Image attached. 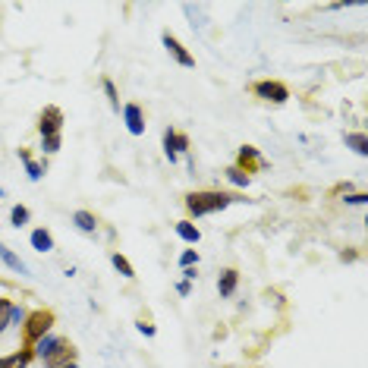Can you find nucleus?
Here are the masks:
<instances>
[{
  "label": "nucleus",
  "instance_id": "f257e3e1",
  "mask_svg": "<svg viewBox=\"0 0 368 368\" xmlns=\"http://www.w3.org/2000/svg\"><path fill=\"white\" fill-rule=\"evenodd\" d=\"M233 202H243V198L230 196V192H220V189H202V192H189L183 205H186V214H189V220H192V217H205V214L230 208Z\"/></svg>",
  "mask_w": 368,
  "mask_h": 368
},
{
  "label": "nucleus",
  "instance_id": "f03ea898",
  "mask_svg": "<svg viewBox=\"0 0 368 368\" xmlns=\"http://www.w3.org/2000/svg\"><path fill=\"white\" fill-rule=\"evenodd\" d=\"M53 324H57V315H53L51 309H35V312H29V318H25V324H23V340H25V346H32L35 340H42L44 334H51Z\"/></svg>",
  "mask_w": 368,
  "mask_h": 368
},
{
  "label": "nucleus",
  "instance_id": "7ed1b4c3",
  "mask_svg": "<svg viewBox=\"0 0 368 368\" xmlns=\"http://www.w3.org/2000/svg\"><path fill=\"white\" fill-rule=\"evenodd\" d=\"M252 95L265 104H286L290 101V89H286L284 82H277V79H262V82H255L252 85Z\"/></svg>",
  "mask_w": 368,
  "mask_h": 368
},
{
  "label": "nucleus",
  "instance_id": "20e7f679",
  "mask_svg": "<svg viewBox=\"0 0 368 368\" xmlns=\"http://www.w3.org/2000/svg\"><path fill=\"white\" fill-rule=\"evenodd\" d=\"M164 155L170 164H177L179 155H189V136L186 132H177L173 126L164 129Z\"/></svg>",
  "mask_w": 368,
  "mask_h": 368
},
{
  "label": "nucleus",
  "instance_id": "39448f33",
  "mask_svg": "<svg viewBox=\"0 0 368 368\" xmlns=\"http://www.w3.org/2000/svg\"><path fill=\"white\" fill-rule=\"evenodd\" d=\"M66 343H70V340H66V337H60V334H53V331H51V334H44L42 340H35V343L29 346V350H32V359H35V362H44V359H51L57 350H63Z\"/></svg>",
  "mask_w": 368,
  "mask_h": 368
},
{
  "label": "nucleus",
  "instance_id": "423d86ee",
  "mask_svg": "<svg viewBox=\"0 0 368 368\" xmlns=\"http://www.w3.org/2000/svg\"><path fill=\"white\" fill-rule=\"evenodd\" d=\"M60 129H63V110L60 107L48 104L42 110V117H38V136L48 139V136H60Z\"/></svg>",
  "mask_w": 368,
  "mask_h": 368
},
{
  "label": "nucleus",
  "instance_id": "0eeeda50",
  "mask_svg": "<svg viewBox=\"0 0 368 368\" xmlns=\"http://www.w3.org/2000/svg\"><path fill=\"white\" fill-rule=\"evenodd\" d=\"M160 44H164V48H167V53H170V57L177 60L179 66H186V70H192V66H196V57H192V53L186 51L183 44H179V38H177V35H170V32H164V35H160Z\"/></svg>",
  "mask_w": 368,
  "mask_h": 368
},
{
  "label": "nucleus",
  "instance_id": "6e6552de",
  "mask_svg": "<svg viewBox=\"0 0 368 368\" xmlns=\"http://www.w3.org/2000/svg\"><path fill=\"white\" fill-rule=\"evenodd\" d=\"M233 167H239V170L243 173H255V170H262V167H267V160L258 155V148H252V145H243V148H239V158H236V164Z\"/></svg>",
  "mask_w": 368,
  "mask_h": 368
},
{
  "label": "nucleus",
  "instance_id": "1a4fd4ad",
  "mask_svg": "<svg viewBox=\"0 0 368 368\" xmlns=\"http://www.w3.org/2000/svg\"><path fill=\"white\" fill-rule=\"evenodd\" d=\"M123 120H126V129L129 136H142L145 132V113L139 104H123Z\"/></svg>",
  "mask_w": 368,
  "mask_h": 368
},
{
  "label": "nucleus",
  "instance_id": "9d476101",
  "mask_svg": "<svg viewBox=\"0 0 368 368\" xmlns=\"http://www.w3.org/2000/svg\"><path fill=\"white\" fill-rule=\"evenodd\" d=\"M236 286H239V271H236V267H224V271H220V277H217L220 299H230L233 293H236Z\"/></svg>",
  "mask_w": 368,
  "mask_h": 368
},
{
  "label": "nucleus",
  "instance_id": "9b49d317",
  "mask_svg": "<svg viewBox=\"0 0 368 368\" xmlns=\"http://www.w3.org/2000/svg\"><path fill=\"white\" fill-rule=\"evenodd\" d=\"M173 230H177V236L183 239V243H189V246H198V243H202V230H198V227L192 224L189 217H186V220H177V224H173Z\"/></svg>",
  "mask_w": 368,
  "mask_h": 368
},
{
  "label": "nucleus",
  "instance_id": "f8f14e48",
  "mask_svg": "<svg viewBox=\"0 0 368 368\" xmlns=\"http://www.w3.org/2000/svg\"><path fill=\"white\" fill-rule=\"evenodd\" d=\"M35 359H32V350L29 346H23L19 353H10V356L0 359V368H29Z\"/></svg>",
  "mask_w": 368,
  "mask_h": 368
},
{
  "label": "nucleus",
  "instance_id": "ddd939ff",
  "mask_svg": "<svg viewBox=\"0 0 368 368\" xmlns=\"http://www.w3.org/2000/svg\"><path fill=\"white\" fill-rule=\"evenodd\" d=\"M72 224H76V230L89 233V236H95V233H98V217L91 211H85V208L72 214Z\"/></svg>",
  "mask_w": 368,
  "mask_h": 368
},
{
  "label": "nucleus",
  "instance_id": "4468645a",
  "mask_svg": "<svg viewBox=\"0 0 368 368\" xmlns=\"http://www.w3.org/2000/svg\"><path fill=\"white\" fill-rule=\"evenodd\" d=\"M0 262H4L10 271H16V274H29V267H25V262L16 255V252L10 249L6 243H0Z\"/></svg>",
  "mask_w": 368,
  "mask_h": 368
},
{
  "label": "nucleus",
  "instance_id": "2eb2a0df",
  "mask_svg": "<svg viewBox=\"0 0 368 368\" xmlns=\"http://www.w3.org/2000/svg\"><path fill=\"white\" fill-rule=\"evenodd\" d=\"M66 362H76V346H72V343H66L63 350H57L51 359H44L42 365L44 368H60V365H66Z\"/></svg>",
  "mask_w": 368,
  "mask_h": 368
},
{
  "label": "nucleus",
  "instance_id": "dca6fc26",
  "mask_svg": "<svg viewBox=\"0 0 368 368\" xmlns=\"http://www.w3.org/2000/svg\"><path fill=\"white\" fill-rule=\"evenodd\" d=\"M32 249L35 252H53V236L48 230H44V227H38V230H32Z\"/></svg>",
  "mask_w": 368,
  "mask_h": 368
},
{
  "label": "nucleus",
  "instance_id": "f3484780",
  "mask_svg": "<svg viewBox=\"0 0 368 368\" xmlns=\"http://www.w3.org/2000/svg\"><path fill=\"white\" fill-rule=\"evenodd\" d=\"M19 160L25 164V173H29L32 183H38V179L44 177V164H38V160H32V155L25 148H19Z\"/></svg>",
  "mask_w": 368,
  "mask_h": 368
},
{
  "label": "nucleus",
  "instance_id": "a211bd4d",
  "mask_svg": "<svg viewBox=\"0 0 368 368\" xmlns=\"http://www.w3.org/2000/svg\"><path fill=\"white\" fill-rule=\"evenodd\" d=\"M110 265L117 267V274H120L123 280H132V277H136V267L129 265V258H126V255H120V252H113V255H110Z\"/></svg>",
  "mask_w": 368,
  "mask_h": 368
},
{
  "label": "nucleus",
  "instance_id": "6ab92c4d",
  "mask_svg": "<svg viewBox=\"0 0 368 368\" xmlns=\"http://www.w3.org/2000/svg\"><path fill=\"white\" fill-rule=\"evenodd\" d=\"M343 142H346V148H353L359 158H365V155H368V142H365L362 132H346Z\"/></svg>",
  "mask_w": 368,
  "mask_h": 368
},
{
  "label": "nucleus",
  "instance_id": "aec40b11",
  "mask_svg": "<svg viewBox=\"0 0 368 368\" xmlns=\"http://www.w3.org/2000/svg\"><path fill=\"white\" fill-rule=\"evenodd\" d=\"M227 179H230L236 189H249V183H252V177L249 173H243L239 167H227Z\"/></svg>",
  "mask_w": 368,
  "mask_h": 368
},
{
  "label": "nucleus",
  "instance_id": "412c9836",
  "mask_svg": "<svg viewBox=\"0 0 368 368\" xmlns=\"http://www.w3.org/2000/svg\"><path fill=\"white\" fill-rule=\"evenodd\" d=\"M32 220V211L25 208V205H13V211H10V224L13 227H25Z\"/></svg>",
  "mask_w": 368,
  "mask_h": 368
},
{
  "label": "nucleus",
  "instance_id": "4be33fe9",
  "mask_svg": "<svg viewBox=\"0 0 368 368\" xmlns=\"http://www.w3.org/2000/svg\"><path fill=\"white\" fill-rule=\"evenodd\" d=\"M101 89H104V95H107V104L120 113V91H117V85H113L110 79H101Z\"/></svg>",
  "mask_w": 368,
  "mask_h": 368
},
{
  "label": "nucleus",
  "instance_id": "5701e85b",
  "mask_svg": "<svg viewBox=\"0 0 368 368\" xmlns=\"http://www.w3.org/2000/svg\"><path fill=\"white\" fill-rule=\"evenodd\" d=\"M25 318H29V309H25V305H19V303H13V305H10V327H13V324L23 327Z\"/></svg>",
  "mask_w": 368,
  "mask_h": 368
},
{
  "label": "nucleus",
  "instance_id": "b1692460",
  "mask_svg": "<svg viewBox=\"0 0 368 368\" xmlns=\"http://www.w3.org/2000/svg\"><path fill=\"white\" fill-rule=\"evenodd\" d=\"M10 305H13V299H6V296H0V334L10 327Z\"/></svg>",
  "mask_w": 368,
  "mask_h": 368
},
{
  "label": "nucleus",
  "instance_id": "393cba45",
  "mask_svg": "<svg viewBox=\"0 0 368 368\" xmlns=\"http://www.w3.org/2000/svg\"><path fill=\"white\" fill-rule=\"evenodd\" d=\"M60 145H63V139H60V136H48V139H42V155H57Z\"/></svg>",
  "mask_w": 368,
  "mask_h": 368
},
{
  "label": "nucleus",
  "instance_id": "a878e982",
  "mask_svg": "<svg viewBox=\"0 0 368 368\" xmlns=\"http://www.w3.org/2000/svg\"><path fill=\"white\" fill-rule=\"evenodd\" d=\"M198 265V252L196 249H186L183 255H179V267H196Z\"/></svg>",
  "mask_w": 368,
  "mask_h": 368
},
{
  "label": "nucleus",
  "instance_id": "bb28decb",
  "mask_svg": "<svg viewBox=\"0 0 368 368\" xmlns=\"http://www.w3.org/2000/svg\"><path fill=\"white\" fill-rule=\"evenodd\" d=\"M343 202H346V205H365L368 196H365V192H350V196H346Z\"/></svg>",
  "mask_w": 368,
  "mask_h": 368
},
{
  "label": "nucleus",
  "instance_id": "cd10ccee",
  "mask_svg": "<svg viewBox=\"0 0 368 368\" xmlns=\"http://www.w3.org/2000/svg\"><path fill=\"white\" fill-rule=\"evenodd\" d=\"M139 334H145V337H155V334H158V327L155 324H151V321H139Z\"/></svg>",
  "mask_w": 368,
  "mask_h": 368
},
{
  "label": "nucleus",
  "instance_id": "c85d7f7f",
  "mask_svg": "<svg viewBox=\"0 0 368 368\" xmlns=\"http://www.w3.org/2000/svg\"><path fill=\"white\" fill-rule=\"evenodd\" d=\"M177 293H179V296H189V293H192V284H189V280H179V284H177Z\"/></svg>",
  "mask_w": 368,
  "mask_h": 368
},
{
  "label": "nucleus",
  "instance_id": "c756f323",
  "mask_svg": "<svg viewBox=\"0 0 368 368\" xmlns=\"http://www.w3.org/2000/svg\"><path fill=\"white\" fill-rule=\"evenodd\" d=\"M183 280H189L192 284V280H196V267H183Z\"/></svg>",
  "mask_w": 368,
  "mask_h": 368
},
{
  "label": "nucleus",
  "instance_id": "7c9ffc66",
  "mask_svg": "<svg viewBox=\"0 0 368 368\" xmlns=\"http://www.w3.org/2000/svg\"><path fill=\"white\" fill-rule=\"evenodd\" d=\"M60 368H79V362H66V365H60Z\"/></svg>",
  "mask_w": 368,
  "mask_h": 368
},
{
  "label": "nucleus",
  "instance_id": "2f4dec72",
  "mask_svg": "<svg viewBox=\"0 0 368 368\" xmlns=\"http://www.w3.org/2000/svg\"><path fill=\"white\" fill-rule=\"evenodd\" d=\"M0 196H4V189H0Z\"/></svg>",
  "mask_w": 368,
  "mask_h": 368
}]
</instances>
